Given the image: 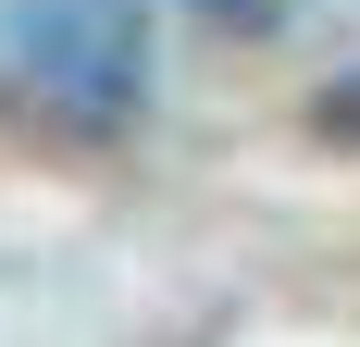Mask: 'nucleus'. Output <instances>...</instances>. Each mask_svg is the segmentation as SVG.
<instances>
[{"label":"nucleus","instance_id":"1","mask_svg":"<svg viewBox=\"0 0 360 347\" xmlns=\"http://www.w3.org/2000/svg\"><path fill=\"white\" fill-rule=\"evenodd\" d=\"M162 87L137 0H0V112L63 149H112Z\"/></svg>","mask_w":360,"mask_h":347},{"label":"nucleus","instance_id":"2","mask_svg":"<svg viewBox=\"0 0 360 347\" xmlns=\"http://www.w3.org/2000/svg\"><path fill=\"white\" fill-rule=\"evenodd\" d=\"M311 124H323V137H335V149H360V74H335L323 100H311Z\"/></svg>","mask_w":360,"mask_h":347},{"label":"nucleus","instance_id":"3","mask_svg":"<svg viewBox=\"0 0 360 347\" xmlns=\"http://www.w3.org/2000/svg\"><path fill=\"white\" fill-rule=\"evenodd\" d=\"M186 13H212V25H236V37H261V25H286V0H186Z\"/></svg>","mask_w":360,"mask_h":347}]
</instances>
